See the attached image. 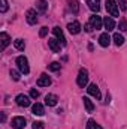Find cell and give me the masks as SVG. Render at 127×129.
I'll use <instances>...</instances> for the list:
<instances>
[{"mask_svg":"<svg viewBox=\"0 0 127 129\" xmlns=\"http://www.w3.org/2000/svg\"><path fill=\"white\" fill-rule=\"evenodd\" d=\"M15 63H17V66H18V69H20V72H21V74L27 75V74L30 72V68H29V60H27V57H24V56H20V57H17Z\"/></svg>","mask_w":127,"mask_h":129,"instance_id":"obj_1","label":"cell"},{"mask_svg":"<svg viewBox=\"0 0 127 129\" xmlns=\"http://www.w3.org/2000/svg\"><path fill=\"white\" fill-rule=\"evenodd\" d=\"M106 11L108 14H111L112 17H118L120 11H118V5L115 0H106Z\"/></svg>","mask_w":127,"mask_h":129,"instance_id":"obj_2","label":"cell"},{"mask_svg":"<svg viewBox=\"0 0 127 129\" xmlns=\"http://www.w3.org/2000/svg\"><path fill=\"white\" fill-rule=\"evenodd\" d=\"M78 86L79 87H85L88 84V72L85 69H81L79 71V75H78V80H76Z\"/></svg>","mask_w":127,"mask_h":129,"instance_id":"obj_3","label":"cell"},{"mask_svg":"<svg viewBox=\"0 0 127 129\" xmlns=\"http://www.w3.org/2000/svg\"><path fill=\"white\" fill-rule=\"evenodd\" d=\"M26 119L24 117H21V116H17V117H14L12 119V128L14 129H24L26 126Z\"/></svg>","mask_w":127,"mask_h":129,"instance_id":"obj_4","label":"cell"},{"mask_svg":"<svg viewBox=\"0 0 127 129\" xmlns=\"http://www.w3.org/2000/svg\"><path fill=\"white\" fill-rule=\"evenodd\" d=\"M26 20H27V23H29L30 26L36 24V23H37V12H36L34 9H29L27 14H26Z\"/></svg>","mask_w":127,"mask_h":129,"instance_id":"obj_5","label":"cell"},{"mask_svg":"<svg viewBox=\"0 0 127 129\" xmlns=\"http://www.w3.org/2000/svg\"><path fill=\"white\" fill-rule=\"evenodd\" d=\"M90 24L93 26V29L99 30V29H102V26H103V20H102L99 15H91V17H90Z\"/></svg>","mask_w":127,"mask_h":129,"instance_id":"obj_6","label":"cell"},{"mask_svg":"<svg viewBox=\"0 0 127 129\" xmlns=\"http://www.w3.org/2000/svg\"><path fill=\"white\" fill-rule=\"evenodd\" d=\"M48 47L51 48L52 53H58L60 51V41L57 38H49L48 39Z\"/></svg>","mask_w":127,"mask_h":129,"instance_id":"obj_7","label":"cell"},{"mask_svg":"<svg viewBox=\"0 0 127 129\" xmlns=\"http://www.w3.org/2000/svg\"><path fill=\"white\" fill-rule=\"evenodd\" d=\"M15 102L20 105V107H30V98L26 96V95H18V96L15 98Z\"/></svg>","mask_w":127,"mask_h":129,"instance_id":"obj_8","label":"cell"},{"mask_svg":"<svg viewBox=\"0 0 127 129\" xmlns=\"http://www.w3.org/2000/svg\"><path fill=\"white\" fill-rule=\"evenodd\" d=\"M37 86L39 87H48V86H51V78L46 74H42L39 77V80H37Z\"/></svg>","mask_w":127,"mask_h":129,"instance_id":"obj_9","label":"cell"},{"mask_svg":"<svg viewBox=\"0 0 127 129\" xmlns=\"http://www.w3.org/2000/svg\"><path fill=\"white\" fill-rule=\"evenodd\" d=\"M87 92H88V95L94 96L96 99H102V93H100V90H99V87L96 84H90L88 89H87Z\"/></svg>","mask_w":127,"mask_h":129,"instance_id":"obj_10","label":"cell"},{"mask_svg":"<svg viewBox=\"0 0 127 129\" xmlns=\"http://www.w3.org/2000/svg\"><path fill=\"white\" fill-rule=\"evenodd\" d=\"M67 30H69L70 35H78V33L81 32V24L78 21H73V23L67 24Z\"/></svg>","mask_w":127,"mask_h":129,"instance_id":"obj_11","label":"cell"},{"mask_svg":"<svg viewBox=\"0 0 127 129\" xmlns=\"http://www.w3.org/2000/svg\"><path fill=\"white\" fill-rule=\"evenodd\" d=\"M99 44L102 45V47H108L109 44H111V36H109V33L105 32L100 35V38H99Z\"/></svg>","mask_w":127,"mask_h":129,"instance_id":"obj_12","label":"cell"},{"mask_svg":"<svg viewBox=\"0 0 127 129\" xmlns=\"http://www.w3.org/2000/svg\"><path fill=\"white\" fill-rule=\"evenodd\" d=\"M52 33H54V36L61 42V45H66V38H64V35H63V32H61L60 27H54V29H52Z\"/></svg>","mask_w":127,"mask_h":129,"instance_id":"obj_13","label":"cell"},{"mask_svg":"<svg viewBox=\"0 0 127 129\" xmlns=\"http://www.w3.org/2000/svg\"><path fill=\"white\" fill-rule=\"evenodd\" d=\"M103 26H105V29L109 32V30H112V29L115 27V21L112 20V17H105V18H103Z\"/></svg>","mask_w":127,"mask_h":129,"instance_id":"obj_14","label":"cell"},{"mask_svg":"<svg viewBox=\"0 0 127 129\" xmlns=\"http://www.w3.org/2000/svg\"><path fill=\"white\" fill-rule=\"evenodd\" d=\"M57 101H58V98L55 96V95H46L45 96V104L48 105V107H55L57 105Z\"/></svg>","mask_w":127,"mask_h":129,"instance_id":"obj_15","label":"cell"},{"mask_svg":"<svg viewBox=\"0 0 127 129\" xmlns=\"http://www.w3.org/2000/svg\"><path fill=\"white\" fill-rule=\"evenodd\" d=\"M85 2H87L88 8L93 12H99V9H100V0H85Z\"/></svg>","mask_w":127,"mask_h":129,"instance_id":"obj_16","label":"cell"},{"mask_svg":"<svg viewBox=\"0 0 127 129\" xmlns=\"http://www.w3.org/2000/svg\"><path fill=\"white\" fill-rule=\"evenodd\" d=\"M32 113L36 114V116H43V113H45V111H43V105L39 104V102H36L32 107Z\"/></svg>","mask_w":127,"mask_h":129,"instance_id":"obj_17","label":"cell"},{"mask_svg":"<svg viewBox=\"0 0 127 129\" xmlns=\"http://www.w3.org/2000/svg\"><path fill=\"white\" fill-rule=\"evenodd\" d=\"M0 41H2V50H5V48L11 44V38H9V35L5 33V32L0 35Z\"/></svg>","mask_w":127,"mask_h":129,"instance_id":"obj_18","label":"cell"},{"mask_svg":"<svg viewBox=\"0 0 127 129\" xmlns=\"http://www.w3.org/2000/svg\"><path fill=\"white\" fill-rule=\"evenodd\" d=\"M82 101H84V105H85V110H87V113H93L94 111V105H93V102H91V99L87 96L82 98Z\"/></svg>","mask_w":127,"mask_h":129,"instance_id":"obj_19","label":"cell"},{"mask_svg":"<svg viewBox=\"0 0 127 129\" xmlns=\"http://www.w3.org/2000/svg\"><path fill=\"white\" fill-rule=\"evenodd\" d=\"M36 8H37L40 12H45V11L48 9V2H46V0H39V2L36 3Z\"/></svg>","mask_w":127,"mask_h":129,"instance_id":"obj_20","label":"cell"},{"mask_svg":"<svg viewBox=\"0 0 127 129\" xmlns=\"http://www.w3.org/2000/svg\"><path fill=\"white\" fill-rule=\"evenodd\" d=\"M112 39H114L115 45H118V47H121V45L124 44V38H123V35H120V33H115V35L112 36Z\"/></svg>","mask_w":127,"mask_h":129,"instance_id":"obj_21","label":"cell"},{"mask_svg":"<svg viewBox=\"0 0 127 129\" xmlns=\"http://www.w3.org/2000/svg\"><path fill=\"white\" fill-rule=\"evenodd\" d=\"M14 45H15V48L20 50V51H24V48H26V42H24L23 39H15V41H14Z\"/></svg>","mask_w":127,"mask_h":129,"instance_id":"obj_22","label":"cell"},{"mask_svg":"<svg viewBox=\"0 0 127 129\" xmlns=\"http://www.w3.org/2000/svg\"><path fill=\"white\" fill-rule=\"evenodd\" d=\"M87 129H102V126L97 125L94 120H88V123H87Z\"/></svg>","mask_w":127,"mask_h":129,"instance_id":"obj_23","label":"cell"},{"mask_svg":"<svg viewBox=\"0 0 127 129\" xmlns=\"http://www.w3.org/2000/svg\"><path fill=\"white\" fill-rule=\"evenodd\" d=\"M48 68H49V71H54V72H55V71H60L61 66H60L58 62H52L51 64H48Z\"/></svg>","mask_w":127,"mask_h":129,"instance_id":"obj_24","label":"cell"},{"mask_svg":"<svg viewBox=\"0 0 127 129\" xmlns=\"http://www.w3.org/2000/svg\"><path fill=\"white\" fill-rule=\"evenodd\" d=\"M117 3L121 11H127V0H117Z\"/></svg>","mask_w":127,"mask_h":129,"instance_id":"obj_25","label":"cell"},{"mask_svg":"<svg viewBox=\"0 0 127 129\" xmlns=\"http://www.w3.org/2000/svg\"><path fill=\"white\" fill-rule=\"evenodd\" d=\"M118 27H120V30L127 32V21H126V20H121V21L118 23Z\"/></svg>","mask_w":127,"mask_h":129,"instance_id":"obj_26","label":"cell"},{"mask_svg":"<svg viewBox=\"0 0 127 129\" xmlns=\"http://www.w3.org/2000/svg\"><path fill=\"white\" fill-rule=\"evenodd\" d=\"M11 78H12L14 81H18V80H20V74H18L17 71L12 69V71H11Z\"/></svg>","mask_w":127,"mask_h":129,"instance_id":"obj_27","label":"cell"},{"mask_svg":"<svg viewBox=\"0 0 127 129\" xmlns=\"http://www.w3.org/2000/svg\"><path fill=\"white\" fill-rule=\"evenodd\" d=\"M30 98H33V99H37V98H39V92H37L36 89H32V90H30Z\"/></svg>","mask_w":127,"mask_h":129,"instance_id":"obj_28","label":"cell"},{"mask_svg":"<svg viewBox=\"0 0 127 129\" xmlns=\"http://www.w3.org/2000/svg\"><path fill=\"white\" fill-rule=\"evenodd\" d=\"M46 35H48V27H42L40 32H39V36H40V38H45Z\"/></svg>","mask_w":127,"mask_h":129,"instance_id":"obj_29","label":"cell"},{"mask_svg":"<svg viewBox=\"0 0 127 129\" xmlns=\"http://www.w3.org/2000/svg\"><path fill=\"white\" fill-rule=\"evenodd\" d=\"M2 12H6L8 11V2L6 0H2V8H0Z\"/></svg>","mask_w":127,"mask_h":129,"instance_id":"obj_30","label":"cell"},{"mask_svg":"<svg viewBox=\"0 0 127 129\" xmlns=\"http://www.w3.org/2000/svg\"><path fill=\"white\" fill-rule=\"evenodd\" d=\"M32 126H33V129H42V123L40 122H34Z\"/></svg>","mask_w":127,"mask_h":129,"instance_id":"obj_31","label":"cell"},{"mask_svg":"<svg viewBox=\"0 0 127 129\" xmlns=\"http://www.w3.org/2000/svg\"><path fill=\"white\" fill-rule=\"evenodd\" d=\"M85 30H87V32H91V30H93V26H91L90 23H88V24H85Z\"/></svg>","mask_w":127,"mask_h":129,"instance_id":"obj_32","label":"cell"},{"mask_svg":"<svg viewBox=\"0 0 127 129\" xmlns=\"http://www.w3.org/2000/svg\"><path fill=\"white\" fill-rule=\"evenodd\" d=\"M6 120V114L5 113H2V122H5Z\"/></svg>","mask_w":127,"mask_h":129,"instance_id":"obj_33","label":"cell"}]
</instances>
